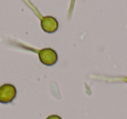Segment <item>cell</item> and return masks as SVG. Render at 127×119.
Masks as SVG:
<instances>
[{"label":"cell","instance_id":"obj_1","mask_svg":"<svg viewBox=\"0 0 127 119\" xmlns=\"http://www.w3.org/2000/svg\"><path fill=\"white\" fill-rule=\"evenodd\" d=\"M17 96V89L13 84H4L0 86V103L7 104Z\"/></svg>","mask_w":127,"mask_h":119},{"label":"cell","instance_id":"obj_2","mask_svg":"<svg viewBox=\"0 0 127 119\" xmlns=\"http://www.w3.org/2000/svg\"><path fill=\"white\" fill-rule=\"evenodd\" d=\"M38 58L41 63L47 66H52L58 61V54L54 50L51 48H44L39 51Z\"/></svg>","mask_w":127,"mask_h":119},{"label":"cell","instance_id":"obj_3","mask_svg":"<svg viewBox=\"0 0 127 119\" xmlns=\"http://www.w3.org/2000/svg\"><path fill=\"white\" fill-rule=\"evenodd\" d=\"M41 27L44 32L54 33L58 29V22L53 17L46 16L41 19Z\"/></svg>","mask_w":127,"mask_h":119},{"label":"cell","instance_id":"obj_4","mask_svg":"<svg viewBox=\"0 0 127 119\" xmlns=\"http://www.w3.org/2000/svg\"><path fill=\"white\" fill-rule=\"evenodd\" d=\"M46 119H62V118H61V117H59V116H58V115H51L46 117Z\"/></svg>","mask_w":127,"mask_h":119},{"label":"cell","instance_id":"obj_5","mask_svg":"<svg viewBox=\"0 0 127 119\" xmlns=\"http://www.w3.org/2000/svg\"><path fill=\"white\" fill-rule=\"evenodd\" d=\"M125 82H126V83H127V77H126V79H125Z\"/></svg>","mask_w":127,"mask_h":119}]
</instances>
